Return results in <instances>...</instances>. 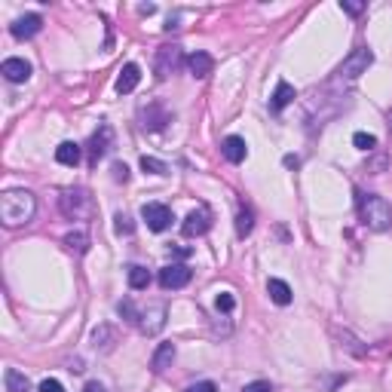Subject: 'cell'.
Here are the masks:
<instances>
[{
	"instance_id": "27",
	"label": "cell",
	"mask_w": 392,
	"mask_h": 392,
	"mask_svg": "<svg viewBox=\"0 0 392 392\" xmlns=\"http://www.w3.org/2000/svg\"><path fill=\"white\" fill-rule=\"evenodd\" d=\"M215 306H218V312H233V306H236V301H233L230 291H221V295L215 297Z\"/></svg>"
},
{
	"instance_id": "32",
	"label": "cell",
	"mask_w": 392,
	"mask_h": 392,
	"mask_svg": "<svg viewBox=\"0 0 392 392\" xmlns=\"http://www.w3.org/2000/svg\"><path fill=\"white\" fill-rule=\"evenodd\" d=\"M187 392H218V386L212 380H203V383H194Z\"/></svg>"
},
{
	"instance_id": "1",
	"label": "cell",
	"mask_w": 392,
	"mask_h": 392,
	"mask_svg": "<svg viewBox=\"0 0 392 392\" xmlns=\"http://www.w3.org/2000/svg\"><path fill=\"white\" fill-rule=\"evenodd\" d=\"M37 215V196L31 190H6L0 196V221L3 227H25Z\"/></svg>"
},
{
	"instance_id": "7",
	"label": "cell",
	"mask_w": 392,
	"mask_h": 392,
	"mask_svg": "<svg viewBox=\"0 0 392 392\" xmlns=\"http://www.w3.org/2000/svg\"><path fill=\"white\" fill-rule=\"evenodd\" d=\"M190 267H184V263H169V267L160 270V285L166 291H175V288H184V285L190 282Z\"/></svg>"
},
{
	"instance_id": "2",
	"label": "cell",
	"mask_w": 392,
	"mask_h": 392,
	"mask_svg": "<svg viewBox=\"0 0 392 392\" xmlns=\"http://www.w3.org/2000/svg\"><path fill=\"white\" fill-rule=\"evenodd\" d=\"M359 218L368 230L383 233L392 227V205L377 194H359Z\"/></svg>"
},
{
	"instance_id": "28",
	"label": "cell",
	"mask_w": 392,
	"mask_h": 392,
	"mask_svg": "<svg viewBox=\"0 0 392 392\" xmlns=\"http://www.w3.org/2000/svg\"><path fill=\"white\" fill-rule=\"evenodd\" d=\"M117 310H120V316H123L126 319V322H138V312H135V304L129 301V297H126V301H120V306H117Z\"/></svg>"
},
{
	"instance_id": "10",
	"label": "cell",
	"mask_w": 392,
	"mask_h": 392,
	"mask_svg": "<svg viewBox=\"0 0 392 392\" xmlns=\"http://www.w3.org/2000/svg\"><path fill=\"white\" fill-rule=\"evenodd\" d=\"M111 144H113V129H111V126H98V132L92 135V141H89V162H92V166H95V162L108 153Z\"/></svg>"
},
{
	"instance_id": "8",
	"label": "cell",
	"mask_w": 392,
	"mask_h": 392,
	"mask_svg": "<svg viewBox=\"0 0 392 392\" xmlns=\"http://www.w3.org/2000/svg\"><path fill=\"white\" fill-rule=\"evenodd\" d=\"M138 325H141V331H144L147 337L160 334L162 328H166V304H153L151 310H144L141 312V319H138Z\"/></svg>"
},
{
	"instance_id": "22",
	"label": "cell",
	"mask_w": 392,
	"mask_h": 392,
	"mask_svg": "<svg viewBox=\"0 0 392 392\" xmlns=\"http://www.w3.org/2000/svg\"><path fill=\"white\" fill-rule=\"evenodd\" d=\"M65 245H68V252H74V254H86V248H89V233H83V230L68 233V236H65Z\"/></svg>"
},
{
	"instance_id": "11",
	"label": "cell",
	"mask_w": 392,
	"mask_h": 392,
	"mask_svg": "<svg viewBox=\"0 0 392 392\" xmlns=\"http://www.w3.org/2000/svg\"><path fill=\"white\" fill-rule=\"evenodd\" d=\"M40 28H44V19H40L37 12H28V16L16 19V22L10 25V31H12V37L16 40H28V37H34Z\"/></svg>"
},
{
	"instance_id": "14",
	"label": "cell",
	"mask_w": 392,
	"mask_h": 392,
	"mask_svg": "<svg viewBox=\"0 0 392 392\" xmlns=\"http://www.w3.org/2000/svg\"><path fill=\"white\" fill-rule=\"evenodd\" d=\"M138 83H141V68L135 65V62L123 65V71H120V77H117V92H120V95H129Z\"/></svg>"
},
{
	"instance_id": "13",
	"label": "cell",
	"mask_w": 392,
	"mask_h": 392,
	"mask_svg": "<svg viewBox=\"0 0 392 392\" xmlns=\"http://www.w3.org/2000/svg\"><path fill=\"white\" fill-rule=\"evenodd\" d=\"M0 74L10 83H25L28 77H31V65H28L25 59H6L3 65H0Z\"/></svg>"
},
{
	"instance_id": "19",
	"label": "cell",
	"mask_w": 392,
	"mask_h": 392,
	"mask_svg": "<svg viewBox=\"0 0 392 392\" xmlns=\"http://www.w3.org/2000/svg\"><path fill=\"white\" fill-rule=\"evenodd\" d=\"M141 120H144V129H162V126L169 123V113L160 108V104H151V108H144V113H141Z\"/></svg>"
},
{
	"instance_id": "20",
	"label": "cell",
	"mask_w": 392,
	"mask_h": 392,
	"mask_svg": "<svg viewBox=\"0 0 392 392\" xmlns=\"http://www.w3.org/2000/svg\"><path fill=\"white\" fill-rule=\"evenodd\" d=\"M3 383H6V392H28V389H31V380H28L22 371H16V368L6 371Z\"/></svg>"
},
{
	"instance_id": "9",
	"label": "cell",
	"mask_w": 392,
	"mask_h": 392,
	"mask_svg": "<svg viewBox=\"0 0 392 392\" xmlns=\"http://www.w3.org/2000/svg\"><path fill=\"white\" fill-rule=\"evenodd\" d=\"M212 227V212L209 209H194L184 221V236H203V233H209Z\"/></svg>"
},
{
	"instance_id": "33",
	"label": "cell",
	"mask_w": 392,
	"mask_h": 392,
	"mask_svg": "<svg viewBox=\"0 0 392 392\" xmlns=\"http://www.w3.org/2000/svg\"><path fill=\"white\" fill-rule=\"evenodd\" d=\"M340 10L349 12V16H359V12L365 10V3H349V0H344V3H340Z\"/></svg>"
},
{
	"instance_id": "23",
	"label": "cell",
	"mask_w": 392,
	"mask_h": 392,
	"mask_svg": "<svg viewBox=\"0 0 392 392\" xmlns=\"http://www.w3.org/2000/svg\"><path fill=\"white\" fill-rule=\"evenodd\" d=\"M252 227H254V215H252V209H248V205H242L239 215H236V233H239V239H245L248 233H252Z\"/></svg>"
},
{
	"instance_id": "6",
	"label": "cell",
	"mask_w": 392,
	"mask_h": 392,
	"mask_svg": "<svg viewBox=\"0 0 392 392\" xmlns=\"http://www.w3.org/2000/svg\"><path fill=\"white\" fill-rule=\"evenodd\" d=\"M141 218L147 221V227H151L153 233H162L169 230V224H172V209L162 203H147L144 209H141Z\"/></svg>"
},
{
	"instance_id": "35",
	"label": "cell",
	"mask_w": 392,
	"mask_h": 392,
	"mask_svg": "<svg viewBox=\"0 0 392 392\" xmlns=\"http://www.w3.org/2000/svg\"><path fill=\"white\" fill-rule=\"evenodd\" d=\"M83 392H104V386H102V383L92 380V383H86V386H83Z\"/></svg>"
},
{
	"instance_id": "31",
	"label": "cell",
	"mask_w": 392,
	"mask_h": 392,
	"mask_svg": "<svg viewBox=\"0 0 392 392\" xmlns=\"http://www.w3.org/2000/svg\"><path fill=\"white\" fill-rule=\"evenodd\" d=\"M37 392H65V386H62L59 380H44V383L37 386Z\"/></svg>"
},
{
	"instance_id": "4",
	"label": "cell",
	"mask_w": 392,
	"mask_h": 392,
	"mask_svg": "<svg viewBox=\"0 0 392 392\" xmlns=\"http://www.w3.org/2000/svg\"><path fill=\"white\" fill-rule=\"evenodd\" d=\"M184 65V53H181V46H160L156 49V62H153V71H156V77L160 80H166V77H172L178 68Z\"/></svg>"
},
{
	"instance_id": "16",
	"label": "cell",
	"mask_w": 392,
	"mask_h": 392,
	"mask_svg": "<svg viewBox=\"0 0 392 392\" xmlns=\"http://www.w3.org/2000/svg\"><path fill=\"white\" fill-rule=\"evenodd\" d=\"M295 98H297V95H295V86H291V83H285V80H279V83H276L273 98H270V108L279 113V111L288 108V104L295 102Z\"/></svg>"
},
{
	"instance_id": "3",
	"label": "cell",
	"mask_w": 392,
	"mask_h": 392,
	"mask_svg": "<svg viewBox=\"0 0 392 392\" xmlns=\"http://www.w3.org/2000/svg\"><path fill=\"white\" fill-rule=\"evenodd\" d=\"M374 65V53L368 46H359L344 59V65L337 68V80H359L362 74H368V68Z\"/></svg>"
},
{
	"instance_id": "34",
	"label": "cell",
	"mask_w": 392,
	"mask_h": 392,
	"mask_svg": "<svg viewBox=\"0 0 392 392\" xmlns=\"http://www.w3.org/2000/svg\"><path fill=\"white\" fill-rule=\"evenodd\" d=\"M113 178H117V181H126V178H129V169H126V162H117V166H113Z\"/></svg>"
},
{
	"instance_id": "15",
	"label": "cell",
	"mask_w": 392,
	"mask_h": 392,
	"mask_svg": "<svg viewBox=\"0 0 392 392\" xmlns=\"http://www.w3.org/2000/svg\"><path fill=\"white\" fill-rule=\"evenodd\" d=\"M187 68H190V74H194L196 80H203V77L212 74V68H215V59H212L209 53H203V49H199V53H194V55L187 59Z\"/></svg>"
},
{
	"instance_id": "29",
	"label": "cell",
	"mask_w": 392,
	"mask_h": 392,
	"mask_svg": "<svg viewBox=\"0 0 392 392\" xmlns=\"http://www.w3.org/2000/svg\"><path fill=\"white\" fill-rule=\"evenodd\" d=\"M113 221H117V224H113V227H117V233H120V236H132L135 224H132V218H129V215H117Z\"/></svg>"
},
{
	"instance_id": "25",
	"label": "cell",
	"mask_w": 392,
	"mask_h": 392,
	"mask_svg": "<svg viewBox=\"0 0 392 392\" xmlns=\"http://www.w3.org/2000/svg\"><path fill=\"white\" fill-rule=\"evenodd\" d=\"M141 169L151 175H169V166L162 160H156V156H141Z\"/></svg>"
},
{
	"instance_id": "18",
	"label": "cell",
	"mask_w": 392,
	"mask_h": 392,
	"mask_svg": "<svg viewBox=\"0 0 392 392\" xmlns=\"http://www.w3.org/2000/svg\"><path fill=\"white\" fill-rule=\"evenodd\" d=\"M80 156H83V151H80V144H74V141H62V144L55 147V160H59L62 166H77Z\"/></svg>"
},
{
	"instance_id": "26",
	"label": "cell",
	"mask_w": 392,
	"mask_h": 392,
	"mask_svg": "<svg viewBox=\"0 0 392 392\" xmlns=\"http://www.w3.org/2000/svg\"><path fill=\"white\" fill-rule=\"evenodd\" d=\"M353 144L355 147H359V151H377V138H374V135H368V132H355L353 135Z\"/></svg>"
},
{
	"instance_id": "17",
	"label": "cell",
	"mask_w": 392,
	"mask_h": 392,
	"mask_svg": "<svg viewBox=\"0 0 392 392\" xmlns=\"http://www.w3.org/2000/svg\"><path fill=\"white\" fill-rule=\"evenodd\" d=\"M172 362H175V344H160L153 353V359H151V368L156 374H162L166 368H172Z\"/></svg>"
},
{
	"instance_id": "36",
	"label": "cell",
	"mask_w": 392,
	"mask_h": 392,
	"mask_svg": "<svg viewBox=\"0 0 392 392\" xmlns=\"http://www.w3.org/2000/svg\"><path fill=\"white\" fill-rule=\"evenodd\" d=\"M386 120H389V129H392V111H389V117H386Z\"/></svg>"
},
{
	"instance_id": "24",
	"label": "cell",
	"mask_w": 392,
	"mask_h": 392,
	"mask_svg": "<svg viewBox=\"0 0 392 392\" xmlns=\"http://www.w3.org/2000/svg\"><path fill=\"white\" fill-rule=\"evenodd\" d=\"M147 285H151V273H147L144 267H129V288L141 291V288H147Z\"/></svg>"
},
{
	"instance_id": "5",
	"label": "cell",
	"mask_w": 392,
	"mask_h": 392,
	"mask_svg": "<svg viewBox=\"0 0 392 392\" xmlns=\"http://www.w3.org/2000/svg\"><path fill=\"white\" fill-rule=\"evenodd\" d=\"M59 205H62V215L65 218L80 221L89 212V196H86V190H65V194L59 196Z\"/></svg>"
},
{
	"instance_id": "30",
	"label": "cell",
	"mask_w": 392,
	"mask_h": 392,
	"mask_svg": "<svg viewBox=\"0 0 392 392\" xmlns=\"http://www.w3.org/2000/svg\"><path fill=\"white\" fill-rule=\"evenodd\" d=\"M242 392H273V386H270L267 380H254V383H248Z\"/></svg>"
},
{
	"instance_id": "12",
	"label": "cell",
	"mask_w": 392,
	"mask_h": 392,
	"mask_svg": "<svg viewBox=\"0 0 392 392\" xmlns=\"http://www.w3.org/2000/svg\"><path fill=\"white\" fill-rule=\"evenodd\" d=\"M221 153H224V160L227 162H242L248 156V144H245V138H239V135H227L224 138V144H221Z\"/></svg>"
},
{
	"instance_id": "21",
	"label": "cell",
	"mask_w": 392,
	"mask_h": 392,
	"mask_svg": "<svg viewBox=\"0 0 392 392\" xmlns=\"http://www.w3.org/2000/svg\"><path fill=\"white\" fill-rule=\"evenodd\" d=\"M267 291H270V297H273V304H279V306H288V304H291V288H288V282L270 279V282H267Z\"/></svg>"
}]
</instances>
